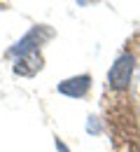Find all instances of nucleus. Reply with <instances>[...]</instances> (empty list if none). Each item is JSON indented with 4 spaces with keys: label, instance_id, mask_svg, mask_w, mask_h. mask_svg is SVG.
<instances>
[{
    "label": "nucleus",
    "instance_id": "obj_1",
    "mask_svg": "<svg viewBox=\"0 0 140 152\" xmlns=\"http://www.w3.org/2000/svg\"><path fill=\"white\" fill-rule=\"evenodd\" d=\"M52 38H54V31H52L49 26H44V23L33 26L23 38H19L17 45H12V47L7 49V56L19 58V56H23V54H30V52H40V45H44L47 40H52Z\"/></svg>",
    "mask_w": 140,
    "mask_h": 152
},
{
    "label": "nucleus",
    "instance_id": "obj_2",
    "mask_svg": "<svg viewBox=\"0 0 140 152\" xmlns=\"http://www.w3.org/2000/svg\"><path fill=\"white\" fill-rule=\"evenodd\" d=\"M133 70H136V56H133L131 52L119 54V56L115 58V63H112L110 73H107V82H110V87H112V89H117V91L128 89V87H131Z\"/></svg>",
    "mask_w": 140,
    "mask_h": 152
},
{
    "label": "nucleus",
    "instance_id": "obj_3",
    "mask_svg": "<svg viewBox=\"0 0 140 152\" xmlns=\"http://www.w3.org/2000/svg\"><path fill=\"white\" fill-rule=\"evenodd\" d=\"M59 94L68 96V98H84L91 89V75L89 73H82V75H75V77H68L59 82Z\"/></svg>",
    "mask_w": 140,
    "mask_h": 152
},
{
    "label": "nucleus",
    "instance_id": "obj_4",
    "mask_svg": "<svg viewBox=\"0 0 140 152\" xmlns=\"http://www.w3.org/2000/svg\"><path fill=\"white\" fill-rule=\"evenodd\" d=\"M42 68H44V58H42L40 52L23 54V56H19L14 61V66H12L14 75H19V77H35Z\"/></svg>",
    "mask_w": 140,
    "mask_h": 152
},
{
    "label": "nucleus",
    "instance_id": "obj_5",
    "mask_svg": "<svg viewBox=\"0 0 140 152\" xmlns=\"http://www.w3.org/2000/svg\"><path fill=\"white\" fill-rule=\"evenodd\" d=\"M54 145H56V150H59V152H70V150H68V145H65L63 140H59V138L54 140Z\"/></svg>",
    "mask_w": 140,
    "mask_h": 152
}]
</instances>
